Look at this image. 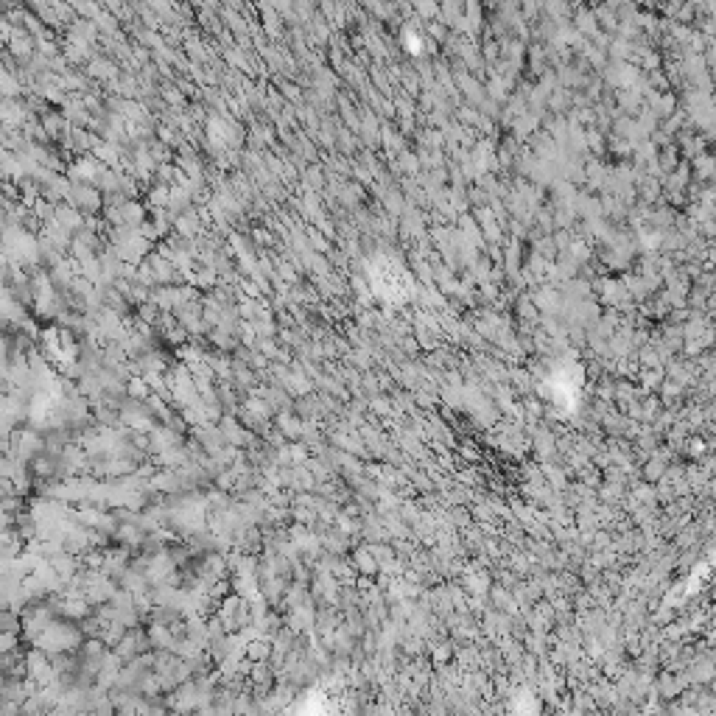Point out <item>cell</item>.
I'll return each instance as SVG.
<instances>
[{
    "label": "cell",
    "mask_w": 716,
    "mask_h": 716,
    "mask_svg": "<svg viewBox=\"0 0 716 716\" xmlns=\"http://www.w3.org/2000/svg\"><path fill=\"white\" fill-rule=\"evenodd\" d=\"M48 213H51V207L39 202V204H36V216H48Z\"/></svg>",
    "instance_id": "cell-1"
}]
</instances>
